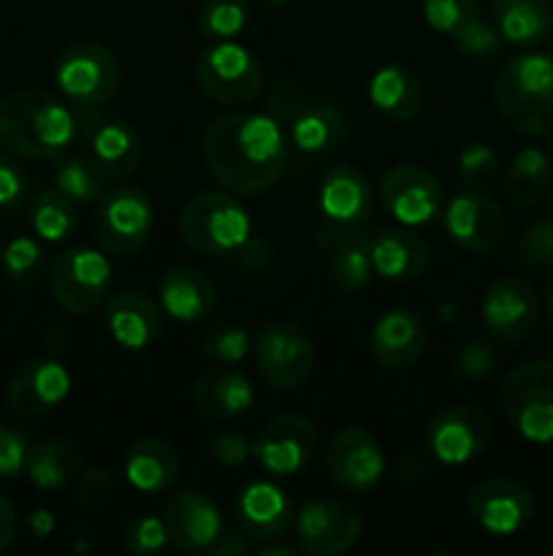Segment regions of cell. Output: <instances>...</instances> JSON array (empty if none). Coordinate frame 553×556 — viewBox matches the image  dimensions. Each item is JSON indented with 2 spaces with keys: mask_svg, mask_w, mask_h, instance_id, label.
Instances as JSON below:
<instances>
[{
  "mask_svg": "<svg viewBox=\"0 0 553 556\" xmlns=\"http://www.w3.org/2000/svg\"><path fill=\"white\" fill-rule=\"evenodd\" d=\"M497 364V353L488 342L475 340L470 345H464L459 351L453 362V378L461 380V383H477V380L488 378Z\"/></svg>",
  "mask_w": 553,
  "mask_h": 556,
  "instance_id": "f6af8a7d",
  "label": "cell"
},
{
  "mask_svg": "<svg viewBox=\"0 0 553 556\" xmlns=\"http://www.w3.org/2000/svg\"><path fill=\"white\" fill-rule=\"evenodd\" d=\"M211 177L236 195L266 193L287 168V141L269 114H226L204 134Z\"/></svg>",
  "mask_w": 553,
  "mask_h": 556,
  "instance_id": "6da1fadb",
  "label": "cell"
},
{
  "mask_svg": "<svg viewBox=\"0 0 553 556\" xmlns=\"http://www.w3.org/2000/svg\"><path fill=\"white\" fill-rule=\"evenodd\" d=\"M331 481L345 492H369L383 478L385 456L377 440L361 427H345L331 438L325 451Z\"/></svg>",
  "mask_w": 553,
  "mask_h": 556,
  "instance_id": "ac0fdd59",
  "label": "cell"
},
{
  "mask_svg": "<svg viewBox=\"0 0 553 556\" xmlns=\"http://www.w3.org/2000/svg\"><path fill=\"white\" fill-rule=\"evenodd\" d=\"M3 269L5 280L14 288H30L47 271V255L43 248L30 237L11 239L9 248L3 250Z\"/></svg>",
  "mask_w": 553,
  "mask_h": 556,
  "instance_id": "74e56055",
  "label": "cell"
},
{
  "mask_svg": "<svg viewBox=\"0 0 553 556\" xmlns=\"http://www.w3.org/2000/svg\"><path fill=\"white\" fill-rule=\"evenodd\" d=\"M160 302L179 324H198L217 307L215 282L193 266H171L160 280Z\"/></svg>",
  "mask_w": 553,
  "mask_h": 556,
  "instance_id": "484cf974",
  "label": "cell"
},
{
  "mask_svg": "<svg viewBox=\"0 0 553 556\" xmlns=\"http://www.w3.org/2000/svg\"><path fill=\"white\" fill-rule=\"evenodd\" d=\"M201 90L217 103H247L263 87V65L242 43L217 41L195 60Z\"/></svg>",
  "mask_w": 553,
  "mask_h": 556,
  "instance_id": "ba28073f",
  "label": "cell"
},
{
  "mask_svg": "<svg viewBox=\"0 0 553 556\" xmlns=\"http://www.w3.org/2000/svg\"><path fill=\"white\" fill-rule=\"evenodd\" d=\"M369 250H372V266L385 280L410 282L426 271L428 248L417 233L404 231V228H385L369 237Z\"/></svg>",
  "mask_w": 553,
  "mask_h": 556,
  "instance_id": "4316f807",
  "label": "cell"
},
{
  "mask_svg": "<svg viewBox=\"0 0 553 556\" xmlns=\"http://www.w3.org/2000/svg\"><path fill=\"white\" fill-rule=\"evenodd\" d=\"M453 41L470 58H488V54L502 47V36H499L497 25H491L486 16H477L475 22H470Z\"/></svg>",
  "mask_w": 553,
  "mask_h": 556,
  "instance_id": "7dc6e473",
  "label": "cell"
},
{
  "mask_svg": "<svg viewBox=\"0 0 553 556\" xmlns=\"http://www.w3.org/2000/svg\"><path fill=\"white\" fill-rule=\"evenodd\" d=\"M459 172H461V179H464L466 190H472V193H483V190H488V185L497 179L499 155L486 144H470L464 152H461Z\"/></svg>",
  "mask_w": 553,
  "mask_h": 556,
  "instance_id": "7bdbcfd3",
  "label": "cell"
},
{
  "mask_svg": "<svg viewBox=\"0 0 553 556\" xmlns=\"http://www.w3.org/2000/svg\"><path fill=\"white\" fill-rule=\"evenodd\" d=\"M14 538H16V510L14 505L9 503V497L0 494V554H3L5 548H11Z\"/></svg>",
  "mask_w": 553,
  "mask_h": 556,
  "instance_id": "db71d44e",
  "label": "cell"
},
{
  "mask_svg": "<svg viewBox=\"0 0 553 556\" xmlns=\"http://www.w3.org/2000/svg\"><path fill=\"white\" fill-rule=\"evenodd\" d=\"M515 258L529 269L553 266V223L548 217L524 226V231L518 233V242H515Z\"/></svg>",
  "mask_w": 553,
  "mask_h": 556,
  "instance_id": "b9f144b4",
  "label": "cell"
},
{
  "mask_svg": "<svg viewBox=\"0 0 553 556\" xmlns=\"http://www.w3.org/2000/svg\"><path fill=\"white\" fill-rule=\"evenodd\" d=\"M27 195V174L11 152H0V215H11Z\"/></svg>",
  "mask_w": 553,
  "mask_h": 556,
  "instance_id": "c3c4849f",
  "label": "cell"
},
{
  "mask_svg": "<svg viewBox=\"0 0 553 556\" xmlns=\"http://www.w3.org/2000/svg\"><path fill=\"white\" fill-rule=\"evenodd\" d=\"M545 217L553 223V193H551V201H548V215Z\"/></svg>",
  "mask_w": 553,
  "mask_h": 556,
  "instance_id": "94428289",
  "label": "cell"
},
{
  "mask_svg": "<svg viewBox=\"0 0 553 556\" xmlns=\"http://www.w3.org/2000/svg\"><path fill=\"white\" fill-rule=\"evenodd\" d=\"M466 514L488 535L504 538L529 525L535 514V497L529 486L515 478H488L470 492Z\"/></svg>",
  "mask_w": 553,
  "mask_h": 556,
  "instance_id": "9a60e30c",
  "label": "cell"
},
{
  "mask_svg": "<svg viewBox=\"0 0 553 556\" xmlns=\"http://www.w3.org/2000/svg\"><path fill=\"white\" fill-rule=\"evenodd\" d=\"M361 535V514L342 500H312L296 516V543L309 556L345 554Z\"/></svg>",
  "mask_w": 553,
  "mask_h": 556,
  "instance_id": "7c38bea8",
  "label": "cell"
},
{
  "mask_svg": "<svg viewBox=\"0 0 553 556\" xmlns=\"http://www.w3.org/2000/svg\"><path fill=\"white\" fill-rule=\"evenodd\" d=\"M114 481L112 472L103 470V467H92V470L81 472L79 483H76V503L87 510V514H95L103 505L112 500Z\"/></svg>",
  "mask_w": 553,
  "mask_h": 556,
  "instance_id": "681fc988",
  "label": "cell"
},
{
  "mask_svg": "<svg viewBox=\"0 0 553 556\" xmlns=\"http://www.w3.org/2000/svg\"><path fill=\"white\" fill-rule=\"evenodd\" d=\"M253 386L244 375L228 369H209L193 383V405L211 421H231L253 405Z\"/></svg>",
  "mask_w": 553,
  "mask_h": 556,
  "instance_id": "f1b7e54d",
  "label": "cell"
},
{
  "mask_svg": "<svg viewBox=\"0 0 553 556\" xmlns=\"http://www.w3.org/2000/svg\"><path fill=\"white\" fill-rule=\"evenodd\" d=\"M255 362L266 383L280 391H296L312 375L314 345L293 320H271L255 340Z\"/></svg>",
  "mask_w": 553,
  "mask_h": 556,
  "instance_id": "9c48e42d",
  "label": "cell"
},
{
  "mask_svg": "<svg viewBox=\"0 0 553 556\" xmlns=\"http://www.w3.org/2000/svg\"><path fill=\"white\" fill-rule=\"evenodd\" d=\"M258 5H263V9H280V5L291 3V0H255Z\"/></svg>",
  "mask_w": 553,
  "mask_h": 556,
  "instance_id": "680465c9",
  "label": "cell"
},
{
  "mask_svg": "<svg viewBox=\"0 0 553 556\" xmlns=\"http://www.w3.org/2000/svg\"><path fill=\"white\" fill-rule=\"evenodd\" d=\"M27 478L41 492H57L81 472V456L68 440H43L27 451Z\"/></svg>",
  "mask_w": 553,
  "mask_h": 556,
  "instance_id": "d6a6232c",
  "label": "cell"
},
{
  "mask_svg": "<svg viewBox=\"0 0 553 556\" xmlns=\"http://www.w3.org/2000/svg\"><path fill=\"white\" fill-rule=\"evenodd\" d=\"M260 554H263V556H293V554H296V548H287V546H266Z\"/></svg>",
  "mask_w": 553,
  "mask_h": 556,
  "instance_id": "6f0895ef",
  "label": "cell"
},
{
  "mask_svg": "<svg viewBox=\"0 0 553 556\" xmlns=\"http://www.w3.org/2000/svg\"><path fill=\"white\" fill-rule=\"evenodd\" d=\"M79 136V117L54 92L25 87L0 101V147L27 161H54Z\"/></svg>",
  "mask_w": 553,
  "mask_h": 556,
  "instance_id": "7a4b0ae2",
  "label": "cell"
},
{
  "mask_svg": "<svg viewBox=\"0 0 553 556\" xmlns=\"http://www.w3.org/2000/svg\"><path fill=\"white\" fill-rule=\"evenodd\" d=\"M380 199L385 210L404 226H423L442 210V188L437 177L415 163H399L383 174Z\"/></svg>",
  "mask_w": 553,
  "mask_h": 556,
  "instance_id": "e0dca14e",
  "label": "cell"
},
{
  "mask_svg": "<svg viewBox=\"0 0 553 556\" xmlns=\"http://www.w3.org/2000/svg\"><path fill=\"white\" fill-rule=\"evenodd\" d=\"M491 421L472 405L439 410L426 429V445L442 465H466L486 451Z\"/></svg>",
  "mask_w": 553,
  "mask_h": 556,
  "instance_id": "2e32d148",
  "label": "cell"
},
{
  "mask_svg": "<svg viewBox=\"0 0 553 556\" xmlns=\"http://www.w3.org/2000/svg\"><path fill=\"white\" fill-rule=\"evenodd\" d=\"M152 223H155V215H152L150 195L125 185L103 195L92 231H95V242L106 253L133 255L150 239Z\"/></svg>",
  "mask_w": 553,
  "mask_h": 556,
  "instance_id": "8fae6325",
  "label": "cell"
},
{
  "mask_svg": "<svg viewBox=\"0 0 553 556\" xmlns=\"http://www.w3.org/2000/svg\"><path fill=\"white\" fill-rule=\"evenodd\" d=\"M483 324L493 340L507 345L529 340L540 326V299L520 277H499L483 299Z\"/></svg>",
  "mask_w": 553,
  "mask_h": 556,
  "instance_id": "5bb4252c",
  "label": "cell"
},
{
  "mask_svg": "<svg viewBox=\"0 0 553 556\" xmlns=\"http://www.w3.org/2000/svg\"><path fill=\"white\" fill-rule=\"evenodd\" d=\"M423 16L428 27L455 38L470 22L483 16L480 0H423Z\"/></svg>",
  "mask_w": 553,
  "mask_h": 556,
  "instance_id": "ab89813d",
  "label": "cell"
},
{
  "mask_svg": "<svg viewBox=\"0 0 553 556\" xmlns=\"http://www.w3.org/2000/svg\"><path fill=\"white\" fill-rule=\"evenodd\" d=\"M502 407L520 438L553 443V362H524L502 386Z\"/></svg>",
  "mask_w": 553,
  "mask_h": 556,
  "instance_id": "5b68a950",
  "label": "cell"
},
{
  "mask_svg": "<svg viewBox=\"0 0 553 556\" xmlns=\"http://www.w3.org/2000/svg\"><path fill=\"white\" fill-rule=\"evenodd\" d=\"M318 204L320 212H323L318 242L323 248H331L345 233L366 228L374 206L369 177L361 168L350 166V163L329 168L323 174V182H320Z\"/></svg>",
  "mask_w": 553,
  "mask_h": 556,
  "instance_id": "8992f818",
  "label": "cell"
},
{
  "mask_svg": "<svg viewBox=\"0 0 553 556\" xmlns=\"http://www.w3.org/2000/svg\"><path fill=\"white\" fill-rule=\"evenodd\" d=\"M211 554L217 556H228V554H247L249 552V541L247 535H233V532H226V535H217V541L211 543L209 548Z\"/></svg>",
  "mask_w": 553,
  "mask_h": 556,
  "instance_id": "11a10c76",
  "label": "cell"
},
{
  "mask_svg": "<svg viewBox=\"0 0 553 556\" xmlns=\"http://www.w3.org/2000/svg\"><path fill=\"white\" fill-rule=\"evenodd\" d=\"M182 239L201 255H231L247 242L249 217L231 193L204 190L184 204Z\"/></svg>",
  "mask_w": 553,
  "mask_h": 556,
  "instance_id": "277c9868",
  "label": "cell"
},
{
  "mask_svg": "<svg viewBox=\"0 0 553 556\" xmlns=\"http://www.w3.org/2000/svg\"><path fill=\"white\" fill-rule=\"evenodd\" d=\"M233 514L247 538L274 543L296 525V508L282 489L269 481H253L242 486L233 500Z\"/></svg>",
  "mask_w": 553,
  "mask_h": 556,
  "instance_id": "7402d4cb",
  "label": "cell"
},
{
  "mask_svg": "<svg viewBox=\"0 0 553 556\" xmlns=\"http://www.w3.org/2000/svg\"><path fill=\"white\" fill-rule=\"evenodd\" d=\"M493 25L499 36L518 47L542 43L553 30L548 0H493Z\"/></svg>",
  "mask_w": 553,
  "mask_h": 556,
  "instance_id": "4dcf8cb0",
  "label": "cell"
},
{
  "mask_svg": "<svg viewBox=\"0 0 553 556\" xmlns=\"http://www.w3.org/2000/svg\"><path fill=\"white\" fill-rule=\"evenodd\" d=\"M30 527H33V532H36L38 538H47L49 532H52L54 521H52V516L47 514V510H36V514L30 516Z\"/></svg>",
  "mask_w": 553,
  "mask_h": 556,
  "instance_id": "9f6ffc18",
  "label": "cell"
},
{
  "mask_svg": "<svg viewBox=\"0 0 553 556\" xmlns=\"http://www.w3.org/2000/svg\"><path fill=\"white\" fill-rule=\"evenodd\" d=\"M450 239L466 253H488L507 233V215L497 201L483 193H459L445 210Z\"/></svg>",
  "mask_w": 553,
  "mask_h": 556,
  "instance_id": "44dd1931",
  "label": "cell"
},
{
  "mask_svg": "<svg viewBox=\"0 0 553 556\" xmlns=\"http://www.w3.org/2000/svg\"><path fill=\"white\" fill-rule=\"evenodd\" d=\"M168 543L184 554L209 552L220 535V510L201 489L177 492L166 505Z\"/></svg>",
  "mask_w": 553,
  "mask_h": 556,
  "instance_id": "603a6c76",
  "label": "cell"
},
{
  "mask_svg": "<svg viewBox=\"0 0 553 556\" xmlns=\"http://www.w3.org/2000/svg\"><path fill=\"white\" fill-rule=\"evenodd\" d=\"M304 103H307V96H304L301 85H298L296 79H287L285 76V79L274 81L271 90L266 92L263 109L271 119H276V123H291V119L301 112Z\"/></svg>",
  "mask_w": 553,
  "mask_h": 556,
  "instance_id": "bcb514c9",
  "label": "cell"
},
{
  "mask_svg": "<svg viewBox=\"0 0 553 556\" xmlns=\"http://www.w3.org/2000/svg\"><path fill=\"white\" fill-rule=\"evenodd\" d=\"M30 223L33 231L43 242H63V239L74 237L76 226H79L76 201L65 195L60 188L41 190L30 204Z\"/></svg>",
  "mask_w": 553,
  "mask_h": 556,
  "instance_id": "d590c367",
  "label": "cell"
},
{
  "mask_svg": "<svg viewBox=\"0 0 553 556\" xmlns=\"http://www.w3.org/2000/svg\"><path fill=\"white\" fill-rule=\"evenodd\" d=\"M369 101L374 103L380 114L388 119L404 123L412 119L421 109L423 87L415 71L404 68V65H388V68L377 71L369 85Z\"/></svg>",
  "mask_w": 553,
  "mask_h": 556,
  "instance_id": "1f68e13d",
  "label": "cell"
},
{
  "mask_svg": "<svg viewBox=\"0 0 553 556\" xmlns=\"http://www.w3.org/2000/svg\"><path fill=\"white\" fill-rule=\"evenodd\" d=\"M0 264H3V244H0Z\"/></svg>",
  "mask_w": 553,
  "mask_h": 556,
  "instance_id": "6125c7cd",
  "label": "cell"
},
{
  "mask_svg": "<svg viewBox=\"0 0 553 556\" xmlns=\"http://www.w3.org/2000/svg\"><path fill=\"white\" fill-rule=\"evenodd\" d=\"M54 182L65 195H70L74 201H85V204L106 195V174L98 168V163L87 152L63 157L57 172H54Z\"/></svg>",
  "mask_w": 553,
  "mask_h": 556,
  "instance_id": "8d00e7d4",
  "label": "cell"
},
{
  "mask_svg": "<svg viewBox=\"0 0 553 556\" xmlns=\"http://www.w3.org/2000/svg\"><path fill=\"white\" fill-rule=\"evenodd\" d=\"M426 324L410 309H390L372 329L374 358L388 369L412 367L426 351Z\"/></svg>",
  "mask_w": 553,
  "mask_h": 556,
  "instance_id": "cb8c5ba5",
  "label": "cell"
},
{
  "mask_svg": "<svg viewBox=\"0 0 553 556\" xmlns=\"http://www.w3.org/2000/svg\"><path fill=\"white\" fill-rule=\"evenodd\" d=\"M329 255V280L334 288L345 293H358L372 280V250H369L366 228L350 231L331 244Z\"/></svg>",
  "mask_w": 553,
  "mask_h": 556,
  "instance_id": "e575fe53",
  "label": "cell"
},
{
  "mask_svg": "<svg viewBox=\"0 0 553 556\" xmlns=\"http://www.w3.org/2000/svg\"><path fill=\"white\" fill-rule=\"evenodd\" d=\"M125 478L141 494H160L179 478V456L160 438H141L125 451Z\"/></svg>",
  "mask_w": 553,
  "mask_h": 556,
  "instance_id": "83f0119b",
  "label": "cell"
},
{
  "mask_svg": "<svg viewBox=\"0 0 553 556\" xmlns=\"http://www.w3.org/2000/svg\"><path fill=\"white\" fill-rule=\"evenodd\" d=\"M79 117V136L87 147V155L98 163L106 177L123 179L139 168L141 147L139 134L130 123L103 114H76Z\"/></svg>",
  "mask_w": 553,
  "mask_h": 556,
  "instance_id": "d6986e66",
  "label": "cell"
},
{
  "mask_svg": "<svg viewBox=\"0 0 553 556\" xmlns=\"http://www.w3.org/2000/svg\"><path fill=\"white\" fill-rule=\"evenodd\" d=\"M209 448H211V456H215L222 467L244 465V462H247V456L253 454V448H249L247 440H244L242 434H233V432L217 434V438L211 440Z\"/></svg>",
  "mask_w": 553,
  "mask_h": 556,
  "instance_id": "816d5d0a",
  "label": "cell"
},
{
  "mask_svg": "<svg viewBox=\"0 0 553 556\" xmlns=\"http://www.w3.org/2000/svg\"><path fill=\"white\" fill-rule=\"evenodd\" d=\"M236 253L239 261H242L247 269H266V266L271 264V258H274L271 244L260 237H247V242H244Z\"/></svg>",
  "mask_w": 553,
  "mask_h": 556,
  "instance_id": "f5cc1de1",
  "label": "cell"
},
{
  "mask_svg": "<svg viewBox=\"0 0 553 556\" xmlns=\"http://www.w3.org/2000/svg\"><path fill=\"white\" fill-rule=\"evenodd\" d=\"M123 543L130 554L150 556V554L163 552L168 543L166 521L155 519V516H141V519H133L130 525H125Z\"/></svg>",
  "mask_w": 553,
  "mask_h": 556,
  "instance_id": "ee69618b",
  "label": "cell"
},
{
  "mask_svg": "<svg viewBox=\"0 0 553 556\" xmlns=\"http://www.w3.org/2000/svg\"><path fill=\"white\" fill-rule=\"evenodd\" d=\"M68 369L57 358H30L5 383V402L16 416L36 418L54 410L68 396Z\"/></svg>",
  "mask_w": 553,
  "mask_h": 556,
  "instance_id": "ffe728a7",
  "label": "cell"
},
{
  "mask_svg": "<svg viewBox=\"0 0 553 556\" xmlns=\"http://www.w3.org/2000/svg\"><path fill=\"white\" fill-rule=\"evenodd\" d=\"M247 25V0H206L201 5L198 27L211 41H228Z\"/></svg>",
  "mask_w": 553,
  "mask_h": 556,
  "instance_id": "f35d334b",
  "label": "cell"
},
{
  "mask_svg": "<svg viewBox=\"0 0 553 556\" xmlns=\"http://www.w3.org/2000/svg\"><path fill=\"white\" fill-rule=\"evenodd\" d=\"M545 302H548V313H551V318H553V280L545 291Z\"/></svg>",
  "mask_w": 553,
  "mask_h": 556,
  "instance_id": "91938a15",
  "label": "cell"
},
{
  "mask_svg": "<svg viewBox=\"0 0 553 556\" xmlns=\"http://www.w3.org/2000/svg\"><path fill=\"white\" fill-rule=\"evenodd\" d=\"M27 451H30V445H27L25 434L0 424V481L20 476L25 470Z\"/></svg>",
  "mask_w": 553,
  "mask_h": 556,
  "instance_id": "f907efd6",
  "label": "cell"
},
{
  "mask_svg": "<svg viewBox=\"0 0 553 556\" xmlns=\"http://www.w3.org/2000/svg\"><path fill=\"white\" fill-rule=\"evenodd\" d=\"M49 286L60 307L68 313H95L112 286V269L98 250L70 248L52 261Z\"/></svg>",
  "mask_w": 553,
  "mask_h": 556,
  "instance_id": "30bf717a",
  "label": "cell"
},
{
  "mask_svg": "<svg viewBox=\"0 0 553 556\" xmlns=\"http://www.w3.org/2000/svg\"><path fill=\"white\" fill-rule=\"evenodd\" d=\"M320 434L309 416L301 413H285L276 416L260 429L253 445V456L271 476H293L304 470L318 454Z\"/></svg>",
  "mask_w": 553,
  "mask_h": 556,
  "instance_id": "4fadbf2b",
  "label": "cell"
},
{
  "mask_svg": "<svg viewBox=\"0 0 553 556\" xmlns=\"http://www.w3.org/2000/svg\"><path fill=\"white\" fill-rule=\"evenodd\" d=\"M106 329L117 345L141 351L160 337L163 313L150 296L139 291H123L106 302Z\"/></svg>",
  "mask_w": 553,
  "mask_h": 556,
  "instance_id": "d4e9b609",
  "label": "cell"
},
{
  "mask_svg": "<svg viewBox=\"0 0 553 556\" xmlns=\"http://www.w3.org/2000/svg\"><path fill=\"white\" fill-rule=\"evenodd\" d=\"M201 351L217 364H239L249 353V334L242 326L217 324L201 340Z\"/></svg>",
  "mask_w": 553,
  "mask_h": 556,
  "instance_id": "60d3db41",
  "label": "cell"
},
{
  "mask_svg": "<svg viewBox=\"0 0 553 556\" xmlns=\"http://www.w3.org/2000/svg\"><path fill=\"white\" fill-rule=\"evenodd\" d=\"M347 136V119L331 103H304L291 119V144L304 155H323L339 147Z\"/></svg>",
  "mask_w": 553,
  "mask_h": 556,
  "instance_id": "f546056e",
  "label": "cell"
},
{
  "mask_svg": "<svg viewBox=\"0 0 553 556\" xmlns=\"http://www.w3.org/2000/svg\"><path fill=\"white\" fill-rule=\"evenodd\" d=\"M551 157L537 147H524L504 174V193L510 204L518 210L540 204L551 188Z\"/></svg>",
  "mask_w": 553,
  "mask_h": 556,
  "instance_id": "836d02e7",
  "label": "cell"
},
{
  "mask_svg": "<svg viewBox=\"0 0 553 556\" xmlns=\"http://www.w3.org/2000/svg\"><path fill=\"white\" fill-rule=\"evenodd\" d=\"M493 98L502 117L518 134H553V58L551 54H520L497 76Z\"/></svg>",
  "mask_w": 553,
  "mask_h": 556,
  "instance_id": "3957f363",
  "label": "cell"
},
{
  "mask_svg": "<svg viewBox=\"0 0 553 556\" xmlns=\"http://www.w3.org/2000/svg\"><path fill=\"white\" fill-rule=\"evenodd\" d=\"M54 81L65 101L81 109H95L114 96L119 85L117 58L92 41L70 43L54 65Z\"/></svg>",
  "mask_w": 553,
  "mask_h": 556,
  "instance_id": "52a82bcc",
  "label": "cell"
}]
</instances>
